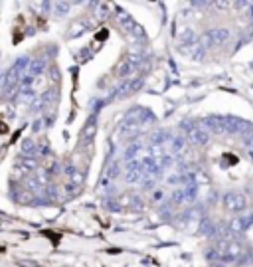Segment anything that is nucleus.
Listing matches in <instances>:
<instances>
[{"mask_svg":"<svg viewBox=\"0 0 253 267\" xmlns=\"http://www.w3.org/2000/svg\"><path fill=\"white\" fill-rule=\"evenodd\" d=\"M16 168L22 170V172H32V170L38 168V160H36V157L22 155V157H18V160H16Z\"/></svg>","mask_w":253,"mask_h":267,"instance_id":"obj_11","label":"nucleus"},{"mask_svg":"<svg viewBox=\"0 0 253 267\" xmlns=\"http://www.w3.org/2000/svg\"><path fill=\"white\" fill-rule=\"evenodd\" d=\"M139 65H141V57L139 55H127L121 63H119V69H117V73H119V77H123V79H133V75H135V71L139 69Z\"/></svg>","mask_w":253,"mask_h":267,"instance_id":"obj_3","label":"nucleus"},{"mask_svg":"<svg viewBox=\"0 0 253 267\" xmlns=\"http://www.w3.org/2000/svg\"><path fill=\"white\" fill-rule=\"evenodd\" d=\"M65 180H67V184H73V186L81 188V184H83V172H81L77 166L69 164V166L65 168Z\"/></svg>","mask_w":253,"mask_h":267,"instance_id":"obj_10","label":"nucleus"},{"mask_svg":"<svg viewBox=\"0 0 253 267\" xmlns=\"http://www.w3.org/2000/svg\"><path fill=\"white\" fill-rule=\"evenodd\" d=\"M125 178H127V182H139V180H143V168H141V160H137V162H127V168H125Z\"/></svg>","mask_w":253,"mask_h":267,"instance_id":"obj_8","label":"nucleus"},{"mask_svg":"<svg viewBox=\"0 0 253 267\" xmlns=\"http://www.w3.org/2000/svg\"><path fill=\"white\" fill-rule=\"evenodd\" d=\"M143 87V77H133V79H129V81H125L115 93V99H121V97H125V95H131V93H135L137 89H141Z\"/></svg>","mask_w":253,"mask_h":267,"instance_id":"obj_6","label":"nucleus"},{"mask_svg":"<svg viewBox=\"0 0 253 267\" xmlns=\"http://www.w3.org/2000/svg\"><path fill=\"white\" fill-rule=\"evenodd\" d=\"M152 198H154V200H160V198H162V190H154Z\"/></svg>","mask_w":253,"mask_h":267,"instance_id":"obj_15","label":"nucleus"},{"mask_svg":"<svg viewBox=\"0 0 253 267\" xmlns=\"http://www.w3.org/2000/svg\"><path fill=\"white\" fill-rule=\"evenodd\" d=\"M224 206H226V210H230V212H242V210L246 208V196H244L242 192L232 190V192H228V194L224 196Z\"/></svg>","mask_w":253,"mask_h":267,"instance_id":"obj_4","label":"nucleus"},{"mask_svg":"<svg viewBox=\"0 0 253 267\" xmlns=\"http://www.w3.org/2000/svg\"><path fill=\"white\" fill-rule=\"evenodd\" d=\"M42 129H44V121H42V119H38V121L34 123V127H32V131H34V133H40Z\"/></svg>","mask_w":253,"mask_h":267,"instance_id":"obj_13","label":"nucleus"},{"mask_svg":"<svg viewBox=\"0 0 253 267\" xmlns=\"http://www.w3.org/2000/svg\"><path fill=\"white\" fill-rule=\"evenodd\" d=\"M16 198H18V202H22V204H32V202H36V196H34V192H32L30 188H24L22 192H18Z\"/></svg>","mask_w":253,"mask_h":267,"instance_id":"obj_12","label":"nucleus"},{"mask_svg":"<svg viewBox=\"0 0 253 267\" xmlns=\"http://www.w3.org/2000/svg\"><path fill=\"white\" fill-rule=\"evenodd\" d=\"M95 133H97V119H95V117H89L87 123L83 125V129H81V133H79L81 143H83V145H89V143L95 139Z\"/></svg>","mask_w":253,"mask_h":267,"instance_id":"obj_7","label":"nucleus"},{"mask_svg":"<svg viewBox=\"0 0 253 267\" xmlns=\"http://www.w3.org/2000/svg\"><path fill=\"white\" fill-rule=\"evenodd\" d=\"M117 170H119V166H117V164H113V166L109 168V172H107V176H109V178H115V176H117Z\"/></svg>","mask_w":253,"mask_h":267,"instance_id":"obj_14","label":"nucleus"},{"mask_svg":"<svg viewBox=\"0 0 253 267\" xmlns=\"http://www.w3.org/2000/svg\"><path fill=\"white\" fill-rule=\"evenodd\" d=\"M204 123H206L208 131L214 133V135H226V133H230L228 117H216V115H212V117H208Z\"/></svg>","mask_w":253,"mask_h":267,"instance_id":"obj_5","label":"nucleus"},{"mask_svg":"<svg viewBox=\"0 0 253 267\" xmlns=\"http://www.w3.org/2000/svg\"><path fill=\"white\" fill-rule=\"evenodd\" d=\"M204 50H206V48L200 44V40H196V42H192V44H186V46H180V52L190 55V57L196 59V61H200L204 57Z\"/></svg>","mask_w":253,"mask_h":267,"instance_id":"obj_9","label":"nucleus"},{"mask_svg":"<svg viewBox=\"0 0 253 267\" xmlns=\"http://www.w3.org/2000/svg\"><path fill=\"white\" fill-rule=\"evenodd\" d=\"M184 131H186V141L192 145H206L210 139V131L204 121L202 123H186Z\"/></svg>","mask_w":253,"mask_h":267,"instance_id":"obj_1","label":"nucleus"},{"mask_svg":"<svg viewBox=\"0 0 253 267\" xmlns=\"http://www.w3.org/2000/svg\"><path fill=\"white\" fill-rule=\"evenodd\" d=\"M200 44L204 48H210V46H224L228 40H230V30L226 28H214V30H208L204 36L198 38Z\"/></svg>","mask_w":253,"mask_h":267,"instance_id":"obj_2","label":"nucleus"}]
</instances>
